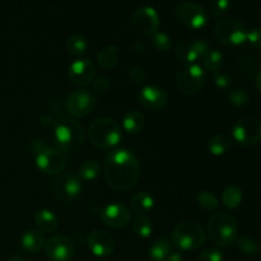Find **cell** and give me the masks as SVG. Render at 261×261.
<instances>
[{"instance_id":"36","label":"cell","mask_w":261,"mask_h":261,"mask_svg":"<svg viewBox=\"0 0 261 261\" xmlns=\"http://www.w3.org/2000/svg\"><path fill=\"white\" fill-rule=\"evenodd\" d=\"M229 101H231L232 105L234 106H246L250 101V97L244 89H236V91H232L229 93Z\"/></svg>"},{"instance_id":"16","label":"cell","mask_w":261,"mask_h":261,"mask_svg":"<svg viewBox=\"0 0 261 261\" xmlns=\"http://www.w3.org/2000/svg\"><path fill=\"white\" fill-rule=\"evenodd\" d=\"M96 75V68L88 59H76L70 64L68 70L69 81L71 84L84 87L92 83Z\"/></svg>"},{"instance_id":"9","label":"cell","mask_w":261,"mask_h":261,"mask_svg":"<svg viewBox=\"0 0 261 261\" xmlns=\"http://www.w3.org/2000/svg\"><path fill=\"white\" fill-rule=\"evenodd\" d=\"M36 167L45 175H59L65 167V155L56 148L42 145L36 149Z\"/></svg>"},{"instance_id":"4","label":"cell","mask_w":261,"mask_h":261,"mask_svg":"<svg viewBox=\"0 0 261 261\" xmlns=\"http://www.w3.org/2000/svg\"><path fill=\"white\" fill-rule=\"evenodd\" d=\"M88 137L94 147L106 150L119 144L122 133L121 127L115 120L110 117H99L89 125Z\"/></svg>"},{"instance_id":"19","label":"cell","mask_w":261,"mask_h":261,"mask_svg":"<svg viewBox=\"0 0 261 261\" xmlns=\"http://www.w3.org/2000/svg\"><path fill=\"white\" fill-rule=\"evenodd\" d=\"M89 250L97 257H109L115 251V240L105 231H93L87 240Z\"/></svg>"},{"instance_id":"31","label":"cell","mask_w":261,"mask_h":261,"mask_svg":"<svg viewBox=\"0 0 261 261\" xmlns=\"http://www.w3.org/2000/svg\"><path fill=\"white\" fill-rule=\"evenodd\" d=\"M201 59H203L204 68L211 71H218L223 66V55L218 50L209 48Z\"/></svg>"},{"instance_id":"35","label":"cell","mask_w":261,"mask_h":261,"mask_svg":"<svg viewBox=\"0 0 261 261\" xmlns=\"http://www.w3.org/2000/svg\"><path fill=\"white\" fill-rule=\"evenodd\" d=\"M232 0H212L211 4V13L213 17H222L228 12L229 7H231Z\"/></svg>"},{"instance_id":"6","label":"cell","mask_w":261,"mask_h":261,"mask_svg":"<svg viewBox=\"0 0 261 261\" xmlns=\"http://www.w3.org/2000/svg\"><path fill=\"white\" fill-rule=\"evenodd\" d=\"M51 191L56 201L61 204H70L81 195L82 184L78 176L69 172L56 175L51 184Z\"/></svg>"},{"instance_id":"10","label":"cell","mask_w":261,"mask_h":261,"mask_svg":"<svg viewBox=\"0 0 261 261\" xmlns=\"http://www.w3.org/2000/svg\"><path fill=\"white\" fill-rule=\"evenodd\" d=\"M232 134L242 147L256 145L261 140V122L255 117H242L234 122Z\"/></svg>"},{"instance_id":"42","label":"cell","mask_w":261,"mask_h":261,"mask_svg":"<svg viewBox=\"0 0 261 261\" xmlns=\"http://www.w3.org/2000/svg\"><path fill=\"white\" fill-rule=\"evenodd\" d=\"M166 261H184V255L181 254V252H171L170 255H168V257L166 259Z\"/></svg>"},{"instance_id":"14","label":"cell","mask_w":261,"mask_h":261,"mask_svg":"<svg viewBox=\"0 0 261 261\" xmlns=\"http://www.w3.org/2000/svg\"><path fill=\"white\" fill-rule=\"evenodd\" d=\"M132 24L140 35H154L160 27V15L153 7H140L133 14Z\"/></svg>"},{"instance_id":"30","label":"cell","mask_w":261,"mask_h":261,"mask_svg":"<svg viewBox=\"0 0 261 261\" xmlns=\"http://www.w3.org/2000/svg\"><path fill=\"white\" fill-rule=\"evenodd\" d=\"M66 50L73 56H82L88 50V42L81 35H73L66 40Z\"/></svg>"},{"instance_id":"26","label":"cell","mask_w":261,"mask_h":261,"mask_svg":"<svg viewBox=\"0 0 261 261\" xmlns=\"http://www.w3.org/2000/svg\"><path fill=\"white\" fill-rule=\"evenodd\" d=\"M99 173H101V166L97 161L88 160L84 161L78 170V178L81 181H86V182H91L98 178Z\"/></svg>"},{"instance_id":"37","label":"cell","mask_w":261,"mask_h":261,"mask_svg":"<svg viewBox=\"0 0 261 261\" xmlns=\"http://www.w3.org/2000/svg\"><path fill=\"white\" fill-rule=\"evenodd\" d=\"M224 255L221 250L218 249H206L204 250L199 256L196 257V261H223Z\"/></svg>"},{"instance_id":"7","label":"cell","mask_w":261,"mask_h":261,"mask_svg":"<svg viewBox=\"0 0 261 261\" xmlns=\"http://www.w3.org/2000/svg\"><path fill=\"white\" fill-rule=\"evenodd\" d=\"M214 35L219 42L227 46H240L246 42L247 28L236 18L219 20L214 27Z\"/></svg>"},{"instance_id":"33","label":"cell","mask_w":261,"mask_h":261,"mask_svg":"<svg viewBox=\"0 0 261 261\" xmlns=\"http://www.w3.org/2000/svg\"><path fill=\"white\" fill-rule=\"evenodd\" d=\"M237 247L242 254L247 255V256H255L260 252L259 244L251 237H242V239L237 240Z\"/></svg>"},{"instance_id":"43","label":"cell","mask_w":261,"mask_h":261,"mask_svg":"<svg viewBox=\"0 0 261 261\" xmlns=\"http://www.w3.org/2000/svg\"><path fill=\"white\" fill-rule=\"evenodd\" d=\"M256 87H257V89H259L260 93H261V70H260V73L257 74V78H256Z\"/></svg>"},{"instance_id":"27","label":"cell","mask_w":261,"mask_h":261,"mask_svg":"<svg viewBox=\"0 0 261 261\" xmlns=\"http://www.w3.org/2000/svg\"><path fill=\"white\" fill-rule=\"evenodd\" d=\"M119 48L116 46H106L97 54V60L103 69H112L119 63Z\"/></svg>"},{"instance_id":"15","label":"cell","mask_w":261,"mask_h":261,"mask_svg":"<svg viewBox=\"0 0 261 261\" xmlns=\"http://www.w3.org/2000/svg\"><path fill=\"white\" fill-rule=\"evenodd\" d=\"M101 221L110 228H124L132 221V213L124 204L112 203L105 206L101 212Z\"/></svg>"},{"instance_id":"38","label":"cell","mask_w":261,"mask_h":261,"mask_svg":"<svg viewBox=\"0 0 261 261\" xmlns=\"http://www.w3.org/2000/svg\"><path fill=\"white\" fill-rule=\"evenodd\" d=\"M110 81L106 76H98V78L93 79L92 81V91L94 92V94H103L109 91L110 88Z\"/></svg>"},{"instance_id":"32","label":"cell","mask_w":261,"mask_h":261,"mask_svg":"<svg viewBox=\"0 0 261 261\" xmlns=\"http://www.w3.org/2000/svg\"><path fill=\"white\" fill-rule=\"evenodd\" d=\"M196 203L200 208L205 209L208 212L216 211L219 206L218 199L211 191H200V193L196 195Z\"/></svg>"},{"instance_id":"21","label":"cell","mask_w":261,"mask_h":261,"mask_svg":"<svg viewBox=\"0 0 261 261\" xmlns=\"http://www.w3.org/2000/svg\"><path fill=\"white\" fill-rule=\"evenodd\" d=\"M46 239L45 233H42L38 229H33V231H28L23 234L22 240H20V245H22L23 250L28 254H36L40 250L45 247Z\"/></svg>"},{"instance_id":"5","label":"cell","mask_w":261,"mask_h":261,"mask_svg":"<svg viewBox=\"0 0 261 261\" xmlns=\"http://www.w3.org/2000/svg\"><path fill=\"white\" fill-rule=\"evenodd\" d=\"M205 239V231L198 222L185 221L175 227L171 237V244L181 251H194L203 246Z\"/></svg>"},{"instance_id":"28","label":"cell","mask_w":261,"mask_h":261,"mask_svg":"<svg viewBox=\"0 0 261 261\" xmlns=\"http://www.w3.org/2000/svg\"><path fill=\"white\" fill-rule=\"evenodd\" d=\"M242 190L236 185H228L222 193V203L228 209H237L241 205Z\"/></svg>"},{"instance_id":"44","label":"cell","mask_w":261,"mask_h":261,"mask_svg":"<svg viewBox=\"0 0 261 261\" xmlns=\"http://www.w3.org/2000/svg\"><path fill=\"white\" fill-rule=\"evenodd\" d=\"M9 261H24V260H23L20 256H12Z\"/></svg>"},{"instance_id":"2","label":"cell","mask_w":261,"mask_h":261,"mask_svg":"<svg viewBox=\"0 0 261 261\" xmlns=\"http://www.w3.org/2000/svg\"><path fill=\"white\" fill-rule=\"evenodd\" d=\"M54 138L60 152L75 153L83 145V126L75 119L61 117L55 122Z\"/></svg>"},{"instance_id":"39","label":"cell","mask_w":261,"mask_h":261,"mask_svg":"<svg viewBox=\"0 0 261 261\" xmlns=\"http://www.w3.org/2000/svg\"><path fill=\"white\" fill-rule=\"evenodd\" d=\"M246 41L252 47L261 50V28H252V30L247 31Z\"/></svg>"},{"instance_id":"23","label":"cell","mask_w":261,"mask_h":261,"mask_svg":"<svg viewBox=\"0 0 261 261\" xmlns=\"http://www.w3.org/2000/svg\"><path fill=\"white\" fill-rule=\"evenodd\" d=\"M145 125V117L142 112L139 111H129L125 114L124 119H122V127L125 132L130 133V134H137L143 130Z\"/></svg>"},{"instance_id":"18","label":"cell","mask_w":261,"mask_h":261,"mask_svg":"<svg viewBox=\"0 0 261 261\" xmlns=\"http://www.w3.org/2000/svg\"><path fill=\"white\" fill-rule=\"evenodd\" d=\"M209 50L206 41L204 40H193V41H181L176 46V56L188 64H195L204 54Z\"/></svg>"},{"instance_id":"41","label":"cell","mask_w":261,"mask_h":261,"mask_svg":"<svg viewBox=\"0 0 261 261\" xmlns=\"http://www.w3.org/2000/svg\"><path fill=\"white\" fill-rule=\"evenodd\" d=\"M214 84L219 88H227L232 84V79L227 74H217L214 75Z\"/></svg>"},{"instance_id":"29","label":"cell","mask_w":261,"mask_h":261,"mask_svg":"<svg viewBox=\"0 0 261 261\" xmlns=\"http://www.w3.org/2000/svg\"><path fill=\"white\" fill-rule=\"evenodd\" d=\"M133 229L135 234L142 239L150 237L153 233V222L147 214H137L133 219Z\"/></svg>"},{"instance_id":"17","label":"cell","mask_w":261,"mask_h":261,"mask_svg":"<svg viewBox=\"0 0 261 261\" xmlns=\"http://www.w3.org/2000/svg\"><path fill=\"white\" fill-rule=\"evenodd\" d=\"M138 101L144 109L157 111L165 107L168 102V94L163 88L157 86H145L138 93Z\"/></svg>"},{"instance_id":"22","label":"cell","mask_w":261,"mask_h":261,"mask_svg":"<svg viewBox=\"0 0 261 261\" xmlns=\"http://www.w3.org/2000/svg\"><path fill=\"white\" fill-rule=\"evenodd\" d=\"M130 206L137 214H147L154 206V198L147 191H140L133 196Z\"/></svg>"},{"instance_id":"24","label":"cell","mask_w":261,"mask_h":261,"mask_svg":"<svg viewBox=\"0 0 261 261\" xmlns=\"http://www.w3.org/2000/svg\"><path fill=\"white\" fill-rule=\"evenodd\" d=\"M232 139L226 134H216L208 140V150L212 155L221 157L231 149Z\"/></svg>"},{"instance_id":"11","label":"cell","mask_w":261,"mask_h":261,"mask_svg":"<svg viewBox=\"0 0 261 261\" xmlns=\"http://www.w3.org/2000/svg\"><path fill=\"white\" fill-rule=\"evenodd\" d=\"M97 105V96L92 89L79 88L71 92L66 101V109L74 117H86Z\"/></svg>"},{"instance_id":"3","label":"cell","mask_w":261,"mask_h":261,"mask_svg":"<svg viewBox=\"0 0 261 261\" xmlns=\"http://www.w3.org/2000/svg\"><path fill=\"white\" fill-rule=\"evenodd\" d=\"M209 240L217 246L228 247L237 240V222L232 214L226 212L214 213L206 226Z\"/></svg>"},{"instance_id":"1","label":"cell","mask_w":261,"mask_h":261,"mask_svg":"<svg viewBox=\"0 0 261 261\" xmlns=\"http://www.w3.org/2000/svg\"><path fill=\"white\" fill-rule=\"evenodd\" d=\"M105 178L114 190L125 191L135 186L140 177V163L137 155L130 150L114 149L105 160Z\"/></svg>"},{"instance_id":"40","label":"cell","mask_w":261,"mask_h":261,"mask_svg":"<svg viewBox=\"0 0 261 261\" xmlns=\"http://www.w3.org/2000/svg\"><path fill=\"white\" fill-rule=\"evenodd\" d=\"M129 75L130 79H132L135 84H143L145 82V79H147V74H145V71L143 70L142 68H139V66L133 68L132 70H130Z\"/></svg>"},{"instance_id":"20","label":"cell","mask_w":261,"mask_h":261,"mask_svg":"<svg viewBox=\"0 0 261 261\" xmlns=\"http://www.w3.org/2000/svg\"><path fill=\"white\" fill-rule=\"evenodd\" d=\"M35 223L38 231H41L42 233H53L58 229L59 219L54 212L48 211V209H41V211L36 212Z\"/></svg>"},{"instance_id":"12","label":"cell","mask_w":261,"mask_h":261,"mask_svg":"<svg viewBox=\"0 0 261 261\" xmlns=\"http://www.w3.org/2000/svg\"><path fill=\"white\" fill-rule=\"evenodd\" d=\"M175 14L181 24L191 30H200L209 20L205 8L196 3H182L176 8Z\"/></svg>"},{"instance_id":"13","label":"cell","mask_w":261,"mask_h":261,"mask_svg":"<svg viewBox=\"0 0 261 261\" xmlns=\"http://www.w3.org/2000/svg\"><path fill=\"white\" fill-rule=\"evenodd\" d=\"M45 254L51 261H70L75 254V246L69 237L55 234L46 241Z\"/></svg>"},{"instance_id":"8","label":"cell","mask_w":261,"mask_h":261,"mask_svg":"<svg viewBox=\"0 0 261 261\" xmlns=\"http://www.w3.org/2000/svg\"><path fill=\"white\" fill-rule=\"evenodd\" d=\"M205 83V70L198 64H188L178 69L176 75V84L185 94H195L203 88Z\"/></svg>"},{"instance_id":"34","label":"cell","mask_w":261,"mask_h":261,"mask_svg":"<svg viewBox=\"0 0 261 261\" xmlns=\"http://www.w3.org/2000/svg\"><path fill=\"white\" fill-rule=\"evenodd\" d=\"M152 45L153 47L157 51H161V53H166L171 48L172 46V40H171L170 36L165 32H155L153 35L152 38Z\"/></svg>"},{"instance_id":"25","label":"cell","mask_w":261,"mask_h":261,"mask_svg":"<svg viewBox=\"0 0 261 261\" xmlns=\"http://www.w3.org/2000/svg\"><path fill=\"white\" fill-rule=\"evenodd\" d=\"M172 252V244L167 239H158L149 247V256L153 261H166Z\"/></svg>"}]
</instances>
